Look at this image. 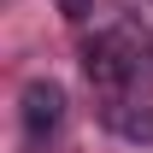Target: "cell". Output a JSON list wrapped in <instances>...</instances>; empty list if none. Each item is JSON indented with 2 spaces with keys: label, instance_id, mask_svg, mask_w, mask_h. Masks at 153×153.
Here are the masks:
<instances>
[{
  "label": "cell",
  "instance_id": "obj_1",
  "mask_svg": "<svg viewBox=\"0 0 153 153\" xmlns=\"http://www.w3.org/2000/svg\"><path fill=\"white\" fill-rule=\"evenodd\" d=\"M82 71H88L94 88L118 94V88L135 76V59H130V47H124V36H94L88 47H82Z\"/></svg>",
  "mask_w": 153,
  "mask_h": 153
},
{
  "label": "cell",
  "instance_id": "obj_2",
  "mask_svg": "<svg viewBox=\"0 0 153 153\" xmlns=\"http://www.w3.org/2000/svg\"><path fill=\"white\" fill-rule=\"evenodd\" d=\"M18 118H24V130H30V141H47L65 124V88L47 82V76H36L24 88V100H18Z\"/></svg>",
  "mask_w": 153,
  "mask_h": 153
},
{
  "label": "cell",
  "instance_id": "obj_3",
  "mask_svg": "<svg viewBox=\"0 0 153 153\" xmlns=\"http://www.w3.org/2000/svg\"><path fill=\"white\" fill-rule=\"evenodd\" d=\"M106 124H112L124 141H135V147H153V106H130V100H112V106H106Z\"/></svg>",
  "mask_w": 153,
  "mask_h": 153
},
{
  "label": "cell",
  "instance_id": "obj_4",
  "mask_svg": "<svg viewBox=\"0 0 153 153\" xmlns=\"http://www.w3.org/2000/svg\"><path fill=\"white\" fill-rule=\"evenodd\" d=\"M88 6H94V0H59V12H65L71 24H82V18H88Z\"/></svg>",
  "mask_w": 153,
  "mask_h": 153
}]
</instances>
